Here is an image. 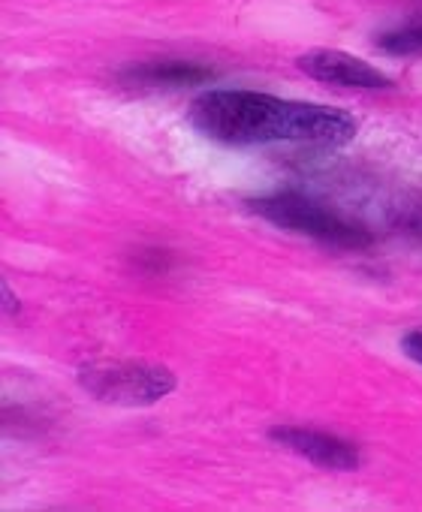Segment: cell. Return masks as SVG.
Instances as JSON below:
<instances>
[{
	"instance_id": "5b68a950",
	"label": "cell",
	"mask_w": 422,
	"mask_h": 512,
	"mask_svg": "<svg viewBox=\"0 0 422 512\" xmlns=\"http://www.w3.org/2000/svg\"><path fill=\"white\" fill-rule=\"evenodd\" d=\"M296 67L305 76L326 82V85H338V88H389L386 73H380L368 61L353 58L338 49H311V52L299 55Z\"/></svg>"
},
{
	"instance_id": "7a4b0ae2",
	"label": "cell",
	"mask_w": 422,
	"mask_h": 512,
	"mask_svg": "<svg viewBox=\"0 0 422 512\" xmlns=\"http://www.w3.org/2000/svg\"><path fill=\"white\" fill-rule=\"evenodd\" d=\"M79 386L103 401L118 407H148L166 398L178 380L166 365L148 359H97L79 368Z\"/></svg>"
},
{
	"instance_id": "ba28073f",
	"label": "cell",
	"mask_w": 422,
	"mask_h": 512,
	"mask_svg": "<svg viewBox=\"0 0 422 512\" xmlns=\"http://www.w3.org/2000/svg\"><path fill=\"white\" fill-rule=\"evenodd\" d=\"M401 353L407 359H413L416 365H422V332H407L401 338Z\"/></svg>"
},
{
	"instance_id": "9c48e42d",
	"label": "cell",
	"mask_w": 422,
	"mask_h": 512,
	"mask_svg": "<svg viewBox=\"0 0 422 512\" xmlns=\"http://www.w3.org/2000/svg\"><path fill=\"white\" fill-rule=\"evenodd\" d=\"M13 308H16V299H13L10 287L4 284V314H13Z\"/></svg>"
},
{
	"instance_id": "277c9868",
	"label": "cell",
	"mask_w": 422,
	"mask_h": 512,
	"mask_svg": "<svg viewBox=\"0 0 422 512\" xmlns=\"http://www.w3.org/2000/svg\"><path fill=\"white\" fill-rule=\"evenodd\" d=\"M269 437L290 449L293 455L323 467V470H335V473H350L359 467V449L335 434L326 431H314V428H299V425H275L269 428Z\"/></svg>"
},
{
	"instance_id": "6da1fadb",
	"label": "cell",
	"mask_w": 422,
	"mask_h": 512,
	"mask_svg": "<svg viewBox=\"0 0 422 512\" xmlns=\"http://www.w3.org/2000/svg\"><path fill=\"white\" fill-rule=\"evenodd\" d=\"M187 118L205 139L224 145L302 142L344 148L359 133V121L341 109L281 100L260 91H205L190 103Z\"/></svg>"
},
{
	"instance_id": "8992f818",
	"label": "cell",
	"mask_w": 422,
	"mask_h": 512,
	"mask_svg": "<svg viewBox=\"0 0 422 512\" xmlns=\"http://www.w3.org/2000/svg\"><path fill=\"white\" fill-rule=\"evenodd\" d=\"M130 85H148V88H181V85H199L211 79V70L190 67V64H148L136 67L124 76Z\"/></svg>"
},
{
	"instance_id": "52a82bcc",
	"label": "cell",
	"mask_w": 422,
	"mask_h": 512,
	"mask_svg": "<svg viewBox=\"0 0 422 512\" xmlns=\"http://www.w3.org/2000/svg\"><path fill=\"white\" fill-rule=\"evenodd\" d=\"M386 55H419L422 52V25H407L401 31L383 34L374 43Z\"/></svg>"
},
{
	"instance_id": "3957f363",
	"label": "cell",
	"mask_w": 422,
	"mask_h": 512,
	"mask_svg": "<svg viewBox=\"0 0 422 512\" xmlns=\"http://www.w3.org/2000/svg\"><path fill=\"white\" fill-rule=\"evenodd\" d=\"M251 211H257L263 220L296 232V235H308L317 238L323 244L332 247H344V250H359L371 244V232L362 229L359 223L323 208L320 202H311L299 193H275V196H260L251 202Z\"/></svg>"
}]
</instances>
